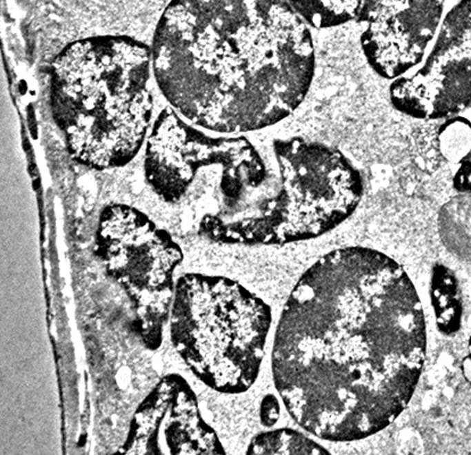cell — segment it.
I'll return each mask as SVG.
<instances>
[{
  "label": "cell",
  "mask_w": 471,
  "mask_h": 455,
  "mask_svg": "<svg viewBox=\"0 0 471 455\" xmlns=\"http://www.w3.org/2000/svg\"><path fill=\"white\" fill-rule=\"evenodd\" d=\"M152 59L177 113L234 134L290 117L317 68L311 28L287 0H172L157 24Z\"/></svg>",
  "instance_id": "cell-2"
},
{
  "label": "cell",
  "mask_w": 471,
  "mask_h": 455,
  "mask_svg": "<svg viewBox=\"0 0 471 455\" xmlns=\"http://www.w3.org/2000/svg\"><path fill=\"white\" fill-rule=\"evenodd\" d=\"M395 111L414 120L436 121L471 108V41L439 30L423 65L392 81Z\"/></svg>",
  "instance_id": "cell-8"
},
{
  "label": "cell",
  "mask_w": 471,
  "mask_h": 455,
  "mask_svg": "<svg viewBox=\"0 0 471 455\" xmlns=\"http://www.w3.org/2000/svg\"><path fill=\"white\" fill-rule=\"evenodd\" d=\"M445 0H363L358 22L420 8H444Z\"/></svg>",
  "instance_id": "cell-11"
},
{
  "label": "cell",
  "mask_w": 471,
  "mask_h": 455,
  "mask_svg": "<svg viewBox=\"0 0 471 455\" xmlns=\"http://www.w3.org/2000/svg\"><path fill=\"white\" fill-rule=\"evenodd\" d=\"M272 322L263 299L234 280L189 273L176 283L171 339L212 390L244 393L257 381Z\"/></svg>",
  "instance_id": "cell-4"
},
{
  "label": "cell",
  "mask_w": 471,
  "mask_h": 455,
  "mask_svg": "<svg viewBox=\"0 0 471 455\" xmlns=\"http://www.w3.org/2000/svg\"><path fill=\"white\" fill-rule=\"evenodd\" d=\"M94 254L129 296L137 335L145 347L157 350L172 306L173 274L183 257L179 245L143 212L114 204L99 216Z\"/></svg>",
  "instance_id": "cell-5"
},
{
  "label": "cell",
  "mask_w": 471,
  "mask_h": 455,
  "mask_svg": "<svg viewBox=\"0 0 471 455\" xmlns=\"http://www.w3.org/2000/svg\"><path fill=\"white\" fill-rule=\"evenodd\" d=\"M247 454H323L329 453L313 439L296 430L283 428L261 432L250 441Z\"/></svg>",
  "instance_id": "cell-10"
},
{
  "label": "cell",
  "mask_w": 471,
  "mask_h": 455,
  "mask_svg": "<svg viewBox=\"0 0 471 455\" xmlns=\"http://www.w3.org/2000/svg\"><path fill=\"white\" fill-rule=\"evenodd\" d=\"M311 29L325 30L358 21L363 0H287Z\"/></svg>",
  "instance_id": "cell-9"
},
{
  "label": "cell",
  "mask_w": 471,
  "mask_h": 455,
  "mask_svg": "<svg viewBox=\"0 0 471 455\" xmlns=\"http://www.w3.org/2000/svg\"><path fill=\"white\" fill-rule=\"evenodd\" d=\"M152 49L129 37L78 40L50 68V108L68 153L82 165L130 162L150 128Z\"/></svg>",
  "instance_id": "cell-3"
},
{
  "label": "cell",
  "mask_w": 471,
  "mask_h": 455,
  "mask_svg": "<svg viewBox=\"0 0 471 455\" xmlns=\"http://www.w3.org/2000/svg\"><path fill=\"white\" fill-rule=\"evenodd\" d=\"M124 454H225L218 435L203 419L185 378L168 374L137 407Z\"/></svg>",
  "instance_id": "cell-7"
},
{
  "label": "cell",
  "mask_w": 471,
  "mask_h": 455,
  "mask_svg": "<svg viewBox=\"0 0 471 455\" xmlns=\"http://www.w3.org/2000/svg\"><path fill=\"white\" fill-rule=\"evenodd\" d=\"M272 153L279 179L277 245L323 236L357 211L363 176L341 150L296 136L273 140Z\"/></svg>",
  "instance_id": "cell-6"
},
{
  "label": "cell",
  "mask_w": 471,
  "mask_h": 455,
  "mask_svg": "<svg viewBox=\"0 0 471 455\" xmlns=\"http://www.w3.org/2000/svg\"><path fill=\"white\" fill-rule=\"evenodd\" d=\"M441 28L471 41V0H460L448 13Z\"/></svg>",
  "instance_id": "cell-12"
},
{
  "label": "cell",
  "mask_w": 471,
  "mask_h": 455,
  "mask_svg": "<svg viewBox=\"0 0 471 455\" xmlns=\"http://www.w3.org/2000/svg\"><path fill=\"white\" fill-rule=\"evenodd\" d=\"M426 353L423 305L403 267L372 248H338L303 273L283 306L273 381L306 432L353 442L402 414Z\"/></svg>",
  "instance_id": "cell-1"
},
{
  "label": "cell",
  "mask_w": 471,
  "mask_h": 455,
  "mask_svg": "<svg viewBox=\"0 0 471 455\" xmlns=\"http://www.w3.org/2000/svg\"><path fill=\"white\" fill-rule=\"evenodd\" d=\"M280 416L279 402L272 394H269L262 400L260 407V419L262 425L272 427L278 423Z\"/></svg>",
  "instance_id": "cell-13"
}]
</instances>
